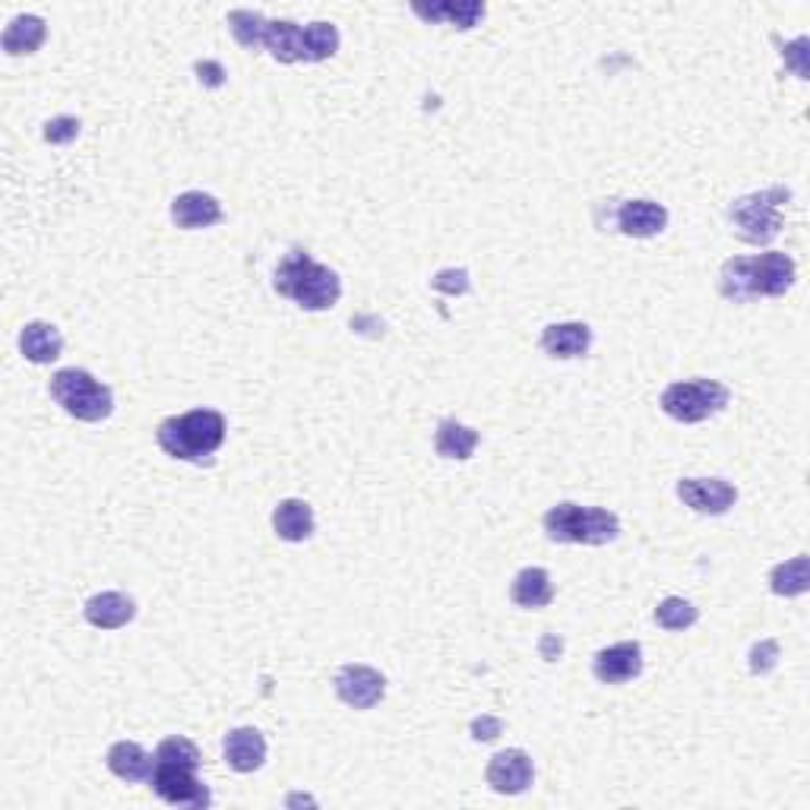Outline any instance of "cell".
I'll use <instances>...</instances> for the list:
<instances>
[{
    "mask_svg": "<svg viewBox=\"0 0 810 810\" xmlns=\"http://www.w3.org/2000/svg\"><path fill=\"white\" fill-rule=\"evenodd\" d=\"M156 760L159 763H174V766H191V770H200V750H196L194 741L174 735V738H165L159 750H156Z\"/></svg>",
    "mask_w": 810,
    "mask_h": 810,
    "instance_id": "obj_30",
    "label": "cell"
},
{
    "mask_svg": "<svg viewBox=\"0 0 810 810\" xmlns=\"http://www.w3.org/2000/svg\"><path fill=\"white\" fill-rule=\"evenodd\" d=\"M263 48L279 61V64H294L304 61V29L292 20H276L266 26Z\"/></svg>",
    "mask_w": 810,
    "mask_h": 810,
    "instance_id": "obj_20",
    "label": "cell"
},
{
    "mask_svg": "<svg viewBox=\"0 0 810 810\" xmlns=\"http://www.w3.org/2000/svg\"><path fill=\"white\" fill-rule=\"evenodd\" d=\"M149 782L162 801L178 805V808H206L213 801L209 788L196 778V770H191V766H174V763L156 760V770H153Z\"/></svg>",
    "mask_w": 810,
    "mask_h": 810,
    "instance_id": "obj_8",
    "label": "cell"
},
{
    "mask_svg": "<svg viewBox=\"0 0 810 810\" xmlns=\"http://www.w3.org/2000/svg\"><path fill=\"white\" fill-rule=\"evenodd\" d=\"M45 41V23L26 13V16H16L7 29H3V51L7 55H33L38 51V45Z\"/></svg>",
    "mask_w": 810,
    "mask_h": 810,
    "instance_id": "obj_25",
    "label": "cell"
},
{
    "mask_svg": "<svg viewBox=\"0 0 810 810\" xmlns=\"http://www.w3.org/2000/svg\"><path fill=\"white\" fill-rule=\"evenodd\" d=\"M165 454L184 462H209L226 440V419L216 409H194L174 419H165L156 431Z\"/></svg>",
    "mask_w": 810,
    "mask_h": 810,
    "instance_id": "obj_2",
    "label": "cell"
},
{
    "mask_svg": "<svg viewBox=\"0 0 810 810\" xmlns=\"http://www.w3.org/2000/svg\"><path fill=\"white\" fill-rule=\"evenodd\" d=\"M226 763L234 773H254L266 763V741L257 728H234L226 738Z\"/></svg>",
    "mask_w": 810,
    "mask_h": 810,
    "instance_id": "obj_15",
    "label": "cell"
},
{
    "mask_svg": "<svg viewBox=\"0 0 810 810\" xmlns=\"http://www.w3.org/2000/svg\"><path fill=\"white\" fill-rule=\"evenodd\" d=\"M592 672L602 684L633 681L643 672V649L640 643H615V646L602 649L595 655Z\"/></svg>",
    "mask_w": 810,
    "mask_h": 810,
    "instance_id": "obj_12",
    "label": "cell"
},
{
    "mask_svg": "<svg viewBox=\"0 0 810 810\" xmlns=\"http://www.w3.org/2000/svg\"><path fill=\"white\" fill-rule=\"evenodd\" d=\"M434 289L444 294H466L469 292V273L466 269H444L434 276Z\"/></svg>",
    "mask_w": 810,
    "mask_h": 810,
    "instance_id": "obj_33",
    "label": "cell"
},
{
    "mask_svg": "<svg viewBox=\"0 0 810 810\" xmlns=\"http://www.w3.org/2000/svg\"><path fill=\"white\" fill-rule=\"evenodd\" d=\"M732 392L718 380H681L662 392V412L675 422L697 424L718 415L728 406Z\"/></svg>",
    "mask_w": 810,
    "mask_h": 810,
    "instance_id": "obj_6",
    "label": "cell"
},
{
    "mask_svg": "<svg viewBox=\"0 0 810 810\" xmlns=\"http://www.w3.org/2000/svg\"><path fill=\"white\" fill-rule=\"evenodd\" d=\"M276 292L292 298L304 311H326L339 301L342 282L329 266L314 263L304 251H292L276 266Z\"/></svg>",
    "mask_w": 810,
    "mask_h": 810,
    "instance_id": "obj_3",
    "label": "cell"
},
{
    "mask_svg": "<svg viewBox=\"0 0 810 810\" xmlns=\"http://www.w3.org/2000/svg\"><path fill=\"white\" fill-rule=\"evenodd\" d=\"M336 693L346 706L352 710H371L384 700L387 678L377 668L367 665H342L336 675Z\"/></svg>",
    "mask_w": 810,
    "mask_h": 810,
    "instance_id": "obj_9",
    "label": "cell"
},
{
    "mask_svg": "<svg viewBox=\"0 0 810 810\" xmlns=\"http://www.w3.org/2000/svg\"><path fill=\"white\" fill-rule=\"evenodd\" d=\"M545 532L564 545H608L620 535V519L602 507L557 504L545 513Z\"/></svg>",
    "mask_w": 810,
    "mask_h": 810,
    "instance_id": "obj_4",
    "label": "cell"
},
{
    "mask_svg": "<svg viewBox=\"0 0 810 810\" xmlns=\"http://www.w3.org/2000/svg\"><path fill=\"white\" fill-rule=\"evenodd\" d=\"M788 191L773 188L763 194L741 196L732 206V222L747 244H770L782 231V203L788 200Z\"/></svg>",
    "mask_w": 810,
    "mask_h": 810,
    "instance_id": "obj_7",
    "label": "cell"
},
{
    "mask_svg": "<svg viewBox=\"0 0 810 810\" xmlns=\"http://www.w3.org/2000/svg\"><path fill=\"white\" fill-rule=\"evenodd\" d=\"M592 329L585 324H552L542 333V352L552 358H580L589 352Z\"/></svg>",
    "mask_w": 810,
    "mask_h": 810,
    "instance_id": "obj_19",
    "label": "cell"
},
{
    "mask_svg": "<svg viewBox=\"0 0 810 810\" xmlns=\"http://www.w3.org/2000/svg\"><path fill=\"white\" fill-rule=\"evenodd\" d=\"M133 617H136V605H133V599L124 595V592H101V595H93L86 602V620L93 627H98V630L128 627Z\"/></svg>",
    "mask_w": 810,
    "mask_h": 810,
    "instance_id": "obj_16",
    "label": "cell"
},
{
    "mask_svg": "<svg viewBox=\"0 0 810 810\" xmlns=\"http://www.w3.org/2000/svg\"><path fill=\"white\" fill-rule=\"evenodd\" d=\"M782 58L791 61V70H795L801 80H808V38H805V35H801L795 45H788V48L782 51Z\"/></svg>",
    "mask_w": 810,
    "mask_h": 810,
    "instance_id": "obj_34",
    "label": "cell"
},
{
    "mask_svg": "<svg viewBox=\"0 0 810 810\" xmlns=\"http://www.w3.org/2000/svg\"><path fill=\"white\" fill-rule=\"evenodd\" d=\"M539 652H542V658H545V662H557V658H560V652H564V640H560V637H554V633H548V637H542Z\"/></svg>",
    "mask_w": 810,
    "mask_h": 810,
    "instance_id": "obj_37",
    "label": "cell"
},
{
    "mask_svg": "<svg viewBox=\"0 0 810 810\" xmlns=\"http://www.w3.org/2000/svg\"><path fill=\"white\" fill-rule=\"evenodd\" d=\"M434 447L444 459H469L479 447V431H472L469 424H459L454 419L440 422L437 427V437H434Z\"/></svg>",
    "mask_w": 810,
    "mask_h": 810,
    "instance_id": "obj_24",
    "label": "cell"
},
{
    "mask_svg": "<svg viewBox=\"0 0 810 810\" xmlns=\"http://www.w3.org/2000/svg\"><path fill=\"white\" fill-rule=\"evenodd\" d=\"M678 497L693 513L722 517V513H728L735 507L738 491H735V485L722 482V479H684V482H678Z\"/></svg>",
    "mask_w": 810,
    "mask_h": 810,
    "instance_id": "obj_10",
    "label": "cell"
},
{
    "mask_svg": "<svg viewBox=\"0 0 810 810\" xmlns=\"http://www.w3.org/2000/svg\"><path fill=\"white\" fill-rule=\"evenodd\" d=\"M500 732H504V722L494 718V715H482V718L472 722V738H475V741H494Z\"/></svg>",
    "mask_w": 810,
    "mask_h": 810,
    "instance_id": "obj_35",
    "label": "cell"
},
{
    "mask_svg": "<svg viewBox=\"0 0 810 810\" xmlns=\"http://www.w3.org/2000/svg\"><path fill=\"white\" fill-rule=\"evenodd\" d=\"M697 620H700V612H697L687 599H678V595L665 599V602L655 608V624L665 627V630H687V627H693Z\"/></svg>",
    "mask_w": 810,
    "mask_h": 810,
    "instance_id": "obj_29",
    "label": "cell"
},
{
    "mask_svg": "<svg viewBox=\"0 0 810 810\" xmlns=\"http://www.w3.org/2000/svg\"><path fill=\"white\" fill-rule=\"evenodd\" d=\"M510 595H513V602H517L519 608H545L554 599V585L548 570H542V567L519 570Z\"/></svg>",
    "mask_w": 810,
    "mask_h": 810,
    "instance_id": "obj_23",
    "label": "cell"
},
{
    "mask_svg": "<svg viewBox=\"0 0 810 810\" xmlns=\"http://www.w3.org/2000/svg\"><path fill=\"white\" fill-rule=\"evenodd\" d=\"M80 121L76 118H67V114H61V118H51L48 124H45V140L48 143H55V146H64V143H70V140H76L80 136Z\"/></svg>",
    "mask_w": 810,
    "mask_h": 810,
    "instance_id": "obj_31",
    "label": "cell"
},
{
    "mask_svg": "<svg viewBox=\"0 0 810 810\" xmlns=\"http://www.w3.org/2000/svg\"><path fill=\"white\" fill-rule=\"evenodd\" d=\"M722 294L732 301L753 298H778L795 286V259L788 254H760V257H735L722 266L718 276Z\"/></svg>",
    "mask_w": 810,
    "mask_h": 810,
    "instance_id": "obj_1",
    "label": "cell"
},
{
    "mask_svg": "<svg viewBox=\"0 0 810 810\" xmlns=\"http://www.w3.org/2000/svg\"><path fill=\"white\" fill-rule=\"evenodd\" d=\"M770 585H773V592H776V595H785V599L805 595L810 585L808 557H805V554H798V557H791V560L778 564L776 570H773V577H770Z\"/></svg>",
    "mask_w": 810,
    "mask_h": 810,
    "instance_id": "obj_26",
    "label": "cell"
},
{
    "mask_svg": "<svg viewBox=\"0 0 810 810\" xmlns=\"http://www.w3.org/2000/svg\"><path fill=\"white\" fill-rule=\"evenodd\" d=\"M668 226L665 206L652 200H630L617 209V228L630 238H655Z\"/></svg>",
    "mask_w": 810,
    "mask_h": 810,
    "instance_id": "obj_13",
    "label": "cell"
},
{
    "mask_svg": "<svg viewBox=\"0 0 810 810\" xmlns=\"http://www.w3.org/2000/svg\"><path fill=\"white\" fill-rule=\"evenodd\" d=\"M51 396L76 422H105L114 412V392L105 384H98L89 371H80V367L58 371L51 377Z\"/></svg>",
    "mask_w": 810,
    "mask_h": 810,
    "instance_id": "obj_5",
    "label": "cell"
},
{
    "mask_svg": "<svg viewBox=\"0 0 810 810\" xmlns=\"http://www.w3.org/2000/svg\"><path fill=\"white\" fill-rule=\"evenodd\" d=\"M171 219H174V226L188 228V231L209 228L222 222V206L216 196L203 194V191H188L171 203Z\"/></svg>",
    "mask_w": 810,
    "mask_h": 810,
    "instance_id": "obj_14",
    "label": "cell"
},
{
    "mask_svg": "<svg viewBox=\"0 0 810 810\" xmlns=\"http://www.w3.org/2000/svg\"><path fill=\"white\" fill-rule=\"evenodd\" d=\"M776 658H778L776 640H763V643H757V646L750 649V672H753V675H766V672L776 668Z\"/></svg>",
    "mask_w": 810,
    "mask_h": 810,
    "instance_id": "obj_32",
    "label": "cell"
},
{
    "mask_svg": "<svg viewBox=\"0 0 810 810\" xmlns=\"http://www.w3.org/2000/svg\"><path fill=\"white\" fill-rule=\"evenodd\" d=\"M412 10L427 23H450L456 29H472L485 16V3L479 0H444V3H412Z\"/></svg>",
    "mask_w": 810,
    "mask_h": 810,
    "instance_id": "obj_18",
    "label": "cell"
},
{
    "mask_svg": "<svg viewBox=\"0 0 810 810\" xmlns=\"http://www.w3.org/2000/svg\"><path fill=\"white\" fill-rule=\"evenodd\" d=\"M20 352L33 364H51L64 352V336L58 326L35 321V324L23 326V333H20Z\"/></svg>",
    "mask_w": 810,
    "mask_h": 810,
    "instance_id": "obj_17",
    "label": "cell"
},
{
    "mask_svg": "<svg viewBox=\"0 0 810 810\" xmlns=\"http://www.w3.org/2000/svg\"><path fill=\"white\" fill-rule=\"evenodd\" d=\"M485 776L497 795H522L535 778V766L525 750L513 747V750H500L497 757H491Z\"/></svg>",
    "mask_w": 810,
    "mask_h": 810,
    "instance_id": "obj_11",
    "label": "cell"
},
{
    "mask_svg": "<svg viewBox=\"0 0 810 810\" xmlns=\"http://www.w3.org/2000/svg\"><path fill=\"white\" fill-rule=\"evenodd\" d=\"M228 26H231V35L238 38V45L244 48H259L263 45V35H266V20L254 13V10H231L228 13Z\"/></svg>",
    "mask_w": 810,
    "mask_h": 810,
    "instance_id": "obj_28",
    "label": "cell"
},
{
    "mask_svg": "<svg viewBox=\"0 0 810 810\" xmlns=\"http://www.w3.org/2000/svg\"><path fill=\"white\" fill-rule=\"evenodd\" d=\"M339 51V29L333 23H311L304 26V61L317 64V61H326Z\"/></svg>",
    "mask_w": 810,
    "mask_h": 810,
    "instance_id": "obj_27",
    "label": "cell"
},
{
    "mask_svg": "<svg viewBox=\"0 0 810 810\" xmlns=\"http://www.w3.org/2000/svg\"><path fill=\"white\" fill-rule=\"evenodd\" d=\"M196 73H200V83H206V86H213V89L226 83V70H222V64H216V61L196 64Z\"/></svg>",
    "mask_w": 810,
    "mask_h": 810,
    "instance_id": "obj_36",
    "label": "cell"
},
{
    "mask_svg": "<svg viewBox=\"0 0 810 810\" xmlns=\"http://www.w3.org/2000/svg\"><path fill=\"white\" fill-rule=\"evenodd\" d=\"M273 529L286 542H304L314 535V510L304 500H282L273 513Z\"/></svg>",
    "mask_w": 810,
    "mask_h": 810,
    "instance_id": "obj_22",
    "label": "cell"
},
{
    "mask_svg": "<svg viewBox=\"0 0 810 810\" xmlns=\"http://www.w3.org/2000/svg\"><path fill=\"white\" fill-rule=\"evenodd\" d=\"M108 770L124 782H143V778L153 776L156 770V760L133 741H118V745L108 750Z\"/></svg>",
    "mask_w": 810,
    "mask_h": 810,
    "instance_id": "obj_21",
    "label": "cell"
}]
</instances>
